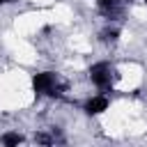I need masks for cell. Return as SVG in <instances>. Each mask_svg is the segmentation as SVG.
Returning <instances> with one entry per match:
<instances>
[{
	"label": "cell",
	"instance_id": "6da1fadb",
	"mask_svg": "<svg viewBox=\"0 0 147 147\" xmlns=\"http://www.w3.org/2000/svg\"><path fill=\"white\" fill-rule=\"evenodd\" d=\"M32 90L39 96H57L62 94V85L57 80V74L53 71H39L32 76Z\"/></svg>",
	"mask_w": 147,
	"mask_h": 147
},
{
	"label": "cell",
	"instance_id": "5b68a950",
	"mask_svg": "<svg viewBox=\"0 0 147 147\" xmlns=\"http://www.w3.org/2000/svg\"><path fill=\"white\" fill-rule=\"evenodd\" d=\"M23 140H25V138H23L18 131H7V133H2V136H0V142H2V145H7V147H18Z\"/></svg>",
	"mask_w": 147,
	"mask_h": 147
},
{
	"label": "cell",
	"instance_id": "3957f363",
	"mask_svg": "<svg viewBox=\"0 0 147 147\" xmlns=\"http://www.w3.org/2000/svg\"><path fill=\"white\" fill-rule=\"evenodd\" d=\"M108 106H110V101H108L106 94H94V96H90V99L85 101L83 110H85L87 115H101V113L108 110Z\"/></svg>",
	"mask_w": 147,
	"mask_h": 147
},
{
	"label": "cell",
	"instance_id": "8992f818",
	"mask_svg": "<svg viewBox=\"0 0 147 147\" xmlns=\"http://www.w3.org/2000/svg\"><path fill=\"white\" fill-rule=\"evenodd\" d=\"M9 2H14V0H0V7H2V5H9Z\"/></svg>",
	"mask_w": 147,
	"mask_h": 147
},
{
	"label": "cell",
	"instance_id": "277c9868",
	"mask_svg": "<svg viewBox=\"0 0 147 147\" xmlns=\"http://www.w3.org/2000/svg\"><path fill=\"white\" fill-rule=\"evenodd\" d=\"M96 5H99V11L108 18H115L119 14V0H96Z\"/></svg>",
	"mask_w": 147,
	"mask_h": 147
},
{
	"label": "cell",
	"instance_id": "7a4b0ae2",
	"mask_svg": "<svg viewBox=\"0 0 147 147\" xmlns=\"http://www.w3.org/2000/svg\"><path fill=\"white\" fill-rule=\"evenodd\" d=\"M90 80H92L94 87H99L103 92L110 90L113 87V67H110V62H106V60L94 62L90 67Z\"/></svg>",
	"mask_w": 147,
	"mask_h": 147
}]
</instances>
